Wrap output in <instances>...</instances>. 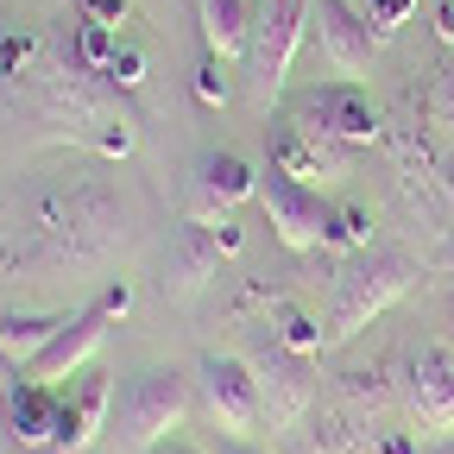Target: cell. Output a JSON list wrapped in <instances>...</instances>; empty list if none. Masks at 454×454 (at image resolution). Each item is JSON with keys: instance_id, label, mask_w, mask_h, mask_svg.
Here are the masks:
<instances>
[{"instance_id": "4fadbf2b", "label": "cell", "mask_w": 454, "mask_h": 454, "mask_svg": "<svg viewBox=\"0 0 454 454\" xmlns=\"http://www.w3.org/2000/svg\"><path fill=\"white\" fill-rule=\"evenodd\" d=\"M114 423V372L107 366H82L76 379L57 385V454H89Z\"/></svg>"}, {"instance_id": "ac0fdd59", "label": "cell", "mask_w": 454, "mask_h": 454, "mask_svg": "<svg viewBox=\"0 0 454 454\" xmlns=\"http://www.w3.org/2000/svg\"><path fill=\"white\" fill-rule=\"evenodd\" d=\"M0 397H7V435L20 448H51V435H57V385L20 372Z\"/></svg>"}, {"instance_id": "ffe728a7", "label": "cell", "mask_w": 454, "mask_h": 454, "mask_svg": "<svg viewBox=\"0 0 454 454\" xmlns=\"http://www.w3.org/2000/svg\"><path fill=\"white\" fill-rule=\"evenodd\" d=\"M196 26H202V51H215L221 64H240L253 38V7L247 0H196Z\"/></svg>"}, {"instance_id": "5bb4252c", "label": "cell", "mask_w": 454, "mask_h": 454, "mask_svg": "<svg viewBox=\"0 0 454 454\" xmlns=\"http://www.w3.org/2000/svg\"><path fill=\"white\" fill-rule=\"evenodd\" d=\"M404 404L417 417V435L454 442V340H429L423 354H411Z\"/></svg>"}, {"instance_id": "d6a6232c", "label": "cell", "mask_w": 454, "mask_h": 454, "mask_svg": "<svg viewBox=\"0 0 454 454\" xmlns=\"http://www.w3.org/2000/svg\"><path fill=\"white\" fill-rule=\"evenodd\" d=\"M435 265H442V271H454V227H448V240H442V253H435Z\"/></svg>"}, {"instance_id": "d4e9b609", "label": "cell", "mask_w": 454, "mask_h": 454, "mask_svg": "<svg viewBox=\"0 0 454 454\" xmlns=\"http://www.w3.org/2000/svg\"><path fill=\"white\" fill-rule=\"evenodd\" d=\"M190 89H196V101H202V107H227V95H234V89H227V64H221L215 51H202V57H196Z\"/></svg>"}, {"instance_id": "1f68e13d", "label": "cell", "mask_w": 454, "mask_h": 454, "mask_svg": "<svg viewBox=\"0 0 454 454\" xmlns=\"http://www.w3.org/2000/svg\"><path fill=\"white\" fill-rule=\"evenodd\" d=\"M435 177H442V202H448V215H454V152L442 158V170H435Z\"/></svg>"}, {"instance_id": "f546056e", "label": "cell", "mask_w": 454, "mask_h": 454, "mask_svg": "<svg viewBox=\"0 0 454 454\" xmlns=\"http://www.w3.org/2000/svg\"><path fill=\"white\" fill-rule=\"evenodd\" d=\"M208 454H271V448H253L247 435H215L208 429Z\"/></svg>"}, {"instance_id": "d6986e66", "label": "cell", "mask_w": 454, "mask_h": 454, "mask_svg": "<svg viewBox=\"0 0 454 454\" xmlns=\"http://www.w3.org/2000/svg\"><path fill=\"white\" fill-rule=\"evenodd\" d=\"M121 38H127V32H114V26H101V20H89V13H76V7H70L64 26H51V44L64 51L76 70H89V76H107L114 51H121Z\"/></svg>"}, {"instance_id": "83f0119b", "label": "cell", "mask_w": 454, "mask_h": 454, "mask_svg": "<svg viewBox=\"0 0 454 454\" xmlns=\"http://www.w3.org/2000/svg\"><path fill=\"white\" fill-rule=\"evenodd\" d=\"M76 13H89V20L114 26V32H127V20H133V0H76Z\"/></svg>"}, {"instance_id": "7c38bea8", "label": "cell", "mask_w": 454, "mask_h": 454, "mask_svg": "<svg viewBox=\"0 0 454 454\" xmlns=\"http://www.w3.org/2000/svg\"><path fill=\"white\" fill-rule=\"evenodd\" d=\"M309 51L322 57L328 82H360L372 70L379 38H372V26L354 0H316L309 7Z\"/></svg>"}, {"instance_id": "44dd1931", "label": "cell", "mask_w": 454, "mask_h": 454, "mask_svg": "<svg viewBox=\"0 0 454 454\" xmlns=\"http://www.w3.org/2000/svg\"><path fill=\"white\" fill-rule=\"evenodd\" d=\"M271 340L278 348H291V354H322L328 348V328H322V316L309 309V303H297V297H284L278 309H271Z\"/></svg>"}, {"instance_id": "7a4b0ae2", "label": "cell", "mask_w": 454, "mask_h": 454, "mask_svg": "<svg viewBox=\"0 0 454 454\" xmlns=\"http://www.w3.org/2000/svg\"><path fill=\"white\" fill-rule=\"evenodd\" d=\"M20 107L38 121V139H70V145H89L101 158H133V145H139V107H133V95H121L107 76L76 70L57 44L44 57L38 82L20 95Z\"/></svg>"}, {"instance_id": "5b68a950", "label": "cell", "mask_w": 454, "mask_h": 454, "mask_svg": "<svg viewBox=\"0 0 454 454\" xmlns=\"http://www.w3.org/2000/svg\"><path fill=\"white\" fill-rule=\"evenodd\" d=\"M234 253H240L234 215H184L170 227V247H164V297L170 303H196Z\"/></svg>"}, {"instance_id": "9c48e42d", "label": "cell", "mask_w": 454, "mask_h": 454, "mask_svg": "<svg viewBox=\"0 0 454 454\" xmlns=\"http://www.w3.org/2000/svg\"><path fill=\"white\" fill-rule=\"evenodd\" d=\"M284 114L328 133V139H340V145H385V121H391L360 82H309L303 95H291Z\"/></svg>"}, {"instance_id": "484cf974", "label": "cell", "mask_w": 454, "mask_h": 454, "mask_svg": "<svg viewBox=\"0 0 454 454\" xmlns=\"http://www.w3.org/2000/svg\"><path fill=\"white\" fill-rule=\"evenodd\" d=\"M423 114H429V127L454 133V64H442V70L429 76V89H423Z\"/></svg>"}, {"instance_id": "cb8c5ba5", "label": "cell", "mask_w": 454, "mask_h": 454, "mask_svg": "<svg viewBox=\"0 0 454 454\" xmlns=\"http://www.w3.org/2000/svg\"><path fill=\"white\" fill-rule=\"evenodd\" d=\"M107 82L121 89V95H139V89H145V44H139L133 32L121 38V51H114V64H107Z\"/></svg>"}, {"instance_id": "8992f818", "label": "cell", "mask_w": 454, "mask_h": 454, "mask_svg": "<svg viewBox=\"0 0 454 454\" xmlns=\"http://www.w3.org/2000/svg\"><path fill=\"white\" fill-rule=\"evenodd\" d=\"M196 404V379H184L177 366H145L127 379L121 391V448L127 454H152L158 442H170V429H177Z\"/></svg>"}, {"instance_id": "4316f807", "label": "cell", "mask_w": 454, "mask_h": 454, "mask_svg": "<svg viewBox=\"0 0 454 454\" xmlns=\"http://www.w3.org/2000/svg\"><path fill=\"white\" fill-rule=\"evenodd\" d=\"M417 7H423V0H366V7H360V13H366V26H372V38L385 44V38H391L397 26H411V13H417Z\"/></svg>"}, {"instance_id": "e575fe53", "label": "cell", "mask_w": 454, "mask_h": 454, "mask_svg": "<svg viewBox=\"0 0 454 454\" xmlns=\"http://www.w3.org/2000/svg\"><path fill=\"white\" fill-rule=\"evenodd\" d=\"M152 454H202V448H190V442H158Z\"/></svg>"}, {"instance_id": "836d02e7", "label": "cell", "mask_w": 454, "mask_h": 454, "mask_svg": "<svg viewBox=\"0 0 454 454\" xmlns=\"http://www.w3.org/2000/svg\"><path fill=\"white\" fill-rule=\"evenodd\" d=\"M13 379H20V366H13V360H7V348H0V391H7V385H13Z\"/></svg>"}, {"instance_id": "e0dca14e", "label": "cell", "mask_w": 454, "mask_h": 454, "mask_svg": "<svg viewBox=\"0 0 454 454\" xmlns=\"http://www.w3.org/2000/svg\"><path fill=\"white\" fill-rule=\"evenodd\" d=\"M44 57H51V32L26 26V20H0V101L20 107V95L44 70Z\"/></svg>"}, {"instance_id": "52a82bcc", "label": "cell", "mask_w": 454, "mask_h": 454, "mask_svg": "<svg viewBox=\"0 0 454 454\" xmlns=\"http://www.w3.org/2000/svg\"><path fill=\"white\" fill-rule=\"evenodd\" d=\"M265 164L278 177H297L309 190H328V184H348L354 177V145H340L291 114H265Z\"/></svg>"}, {"instance_id": "603a6c76", "label": "cell", "mask_w": 454, "mask_h": 454, "mask_svg": "<svg viewBox=\"0 0 454 454\" xmlns=\"http://www.w3.org/2000/svg\"><path fill=\"white\" fill-rule=\"evenodd\" d=\"M340 391H348V411H360V417H372L391 391H404V385H391V360H379V366H354L348 379H340Z\"/></svg>"}, {"instance_id": "f1b7e54d", "label": "cell", "mask_w": 454, "mask_h": 454, "mask_svg": "<svg viewBox=\"0 0 454 454\" xmlns=\"http://www.w3.org/2000/svg\"><path fill=\"white\" fill-rule=\"evenodd\" d=\"M372 454H423V442H417L411 429H379V442H372Z\"/></svg>"}, {"instance_id": "6da1fadb", "label": "cell", "mask_w": 454, "mask_h": 454, "mask_svg": "<svg viewBox=\"0 0 454 454\" xmlns=\"http://www.w3.org/2000/svg\"><path fill=\"white\" fill-rule=\"evenodd\" d=\"M133 247V202L101 177H38L0 234V284H89Z\"/></svg>"}, {"instance_id": "7402d4cb", "label": "cell", "mask_w": 454, "mask_h": 454, "mask_svg": "<svg viewBox=\"0 0 454 454\" xmlns=\"http://www.w3.org/2000/svg\"><path fill=\"white\" fill-rule=\"evenodd\" d=\"M366 247H379V215L366 202H334V215H328V253L348 259V253H366Z\"/></svg>"}, {"instance_id": "3957f363", "label": "cell", "mask_w": 454, "mask_h": 454, "mask_svg": "<svg viewBox=\"0 0 454 454\" xmlns=\"http://www.w3.org/2000/svg\"><path fill=\"white\" fill-rule=\"evenodd\" d=\"M423 278V259L404 247H366L334 259V284H328V348L354 340L360 328H372L397 297H411V284Z\"/></svg>"}, {"instance_id": "2e32d148", "label": "cell", "mask_w": 454, "mask_h": 454, "mask_svg": "<svg viewBox=\"0 0 454 454\" xmlns=\"http://www.w3.org/2000/svg\"><path fill=\"white\" fill-rule=\"evenodd\" d=\"M385 152H391V164H397V177H404L411 190H423V196H442V158H435V139H429V114H423V101H411L404 114H391L385 121Z\"/></svg>"}, {"instance_id": "8fae6325", "label": "cell", "mask_w": 454, "mask_h": 454, "mask_svg": "<svg viewBox=\"0 0 454 454\" xmlns=\"http://www.w3.org/2000/svg\"><path fill=\"white\" fill-rule=\"evenodd\" d=\"M247 360H253V372H259L265 423H271V429H297V423L316 411V397H322L316 360H309V354H291V348H278V340H259Z\"/></svg>"}, {"instance_id": "9a60e30c", "label": "cell", "mask_w": 454, "mask_h": 454, "mask_svg": "<svg viewBox=\"0 0 454 454\" xmlns=\"http://www.w3.org/2000/svg\"><path fill=\"white\" fill-rule=\"evenodd\" d=\"M259 177H265V170H253L240 152L215 145V152L196 158L184 202H190V215H234L240 202H259Z\"/></svg>"}, {"instance_id": "277c9868", "label": "cell", "mask_w": 454, "mask_h": 454, "mask_svg": "<svg viewBox=\"0 0 454 454\" xmlns=\"http://www.w3.org/2000/svg\"><path fill=\"white\" fill-rule=\"evenodd\" d=\"M309 7L316 0H259L253 7V38H247V95L259 114H278L284 89H291V64L309 44Z\"/></svg>"}, {"instance_id": "4dcf8cb0", "label": "cell", "mask_w": 454, "mask_h": 454, "mask_svg": "<svg viewBox=\"0 0 454 454\" xmlns=\"http://www.w3.org/2000/svg\"><path fill=\"white\" fill-rule=\"evenodd\" d=\"M435 38L454 44V0H435Z\"/></svg>"}, {"instance_id": "ba28073f", "label": "cell", "mask_w": 454, "mask_h": 454, "mask_svg": "<svg viewBox=\"0 0 454 454\" xmlns=\"http://www.w3.org/2000/svg\"><path fill=\"white\" fill-rule=\"evenodd\" d=\"M196 404H202L215 435H253L265 423V397H259L253 360L247 354H202L196 360Z\"/></svg>"}, {"instance_id": "30bf717a", "label": "cell", "mask_w": 454, "mask_h": 454, "mask_svg": "<svg viewBox=\"0 0 454 454\" xmlns=\"http://www.w3.org/2000/svg\"><path fill=\"white\" fill-rule=\"evenodd\" d=\"M259 208H265V227H271V240L284 253H297V259L328 253V215H334V202L322 190L265 170V177H259Z\"/></svg>"}]
</instances>
